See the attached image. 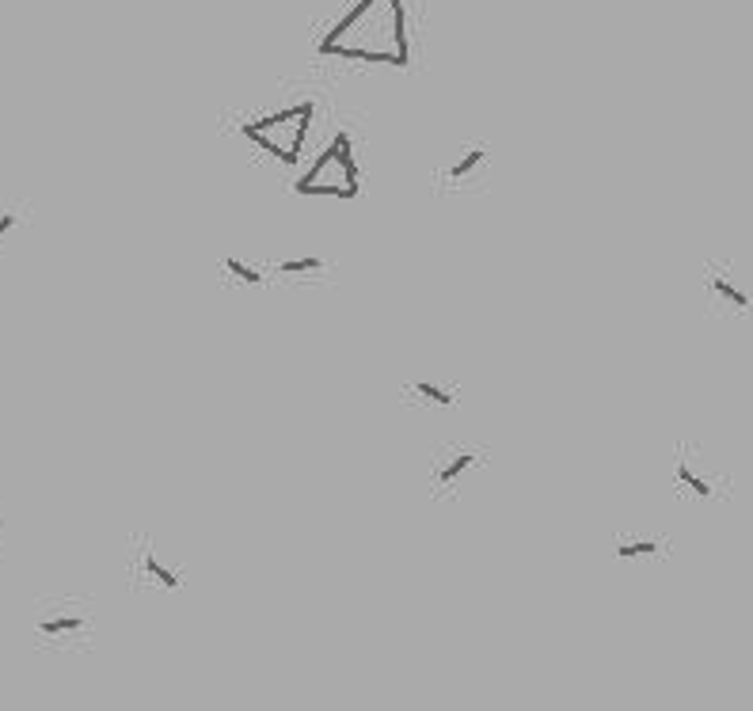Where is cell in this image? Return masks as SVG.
Returning a JSON list of instances; mask_svg holds the SVG:
<instances>
[{"instance_id":"6da1fadb","label":"cell","mask_w":753,"mask_h":711,"mask_svg":"<svg viewBox=\"0 0 753 711\" xmlns=\"http://www.w3.org/2000/svg\"><path fill=\"white\" fill-rule=\"evenodd\" d=\"M35 647L46 654H88L99 647V601L88 594H54L35 601Z\"/></svg>"},{"instance_id":"7a4b0ae2","label":"cell","mask_w":753,"mask_h":711,"mask_svg":"<svg viewBox=\"0 0 753 711\" xmlns=\"http://www.w3.org/2000/svg\"><path fill=\"white\" fill-rule=\"evenodd\" d=\"M491 449L480 442H442L430 453V499L434 502H453L461 499V491L472 483V476L487 468Z\"/></svg>"},{"instance_id":"3957f363","label":"cell","mask_w":753,"mask_h":711,"mask_svg":"<svg viewBox=\"0 0 753 711\" xmlns=\"http://www.w3.org/2000/svg\"><path fill=\"white\" fill-rule=\"evenodd\" d=\"M491 160H495V149H491L487 141H480V137L453 145V149L442 156L438 172H434V194L453 198V194L487 191V179H491Z\"/></svg>"},{"instance_id":"277c9868","label":"cell","mask_w":753,"mask_h":711,"mask_svg":"<svg viewBox=\"0 0 753 711\" xmlns=\"http://www.w3.org/2000/svg\"><path fill=\"white\" fill-rule=\"evenodd\" d=\"M362 179V168H358V156H354V141L350 134H335V141L328 145V153L320 156L316 164L309 168V175L297 183L301 194H331V198H354L358 194V183Z\"/></svg>"},{"instance_id":"5b68a950","label":"cell","mask_w":753,"mask_h":711,"mask_svg":"<svg viewBox=\"0 0 753 711\" xmlns=\"http://www.w3.org/2000/svg\"><path fill=\"white\" fill-rule=\"evenodd\" d=\"M674 495L696 502H719L731 495V476L700 449L696 442H681L674 453Z\"/></svg>"},{"instance_id":"8992f818","label":"cell","mask_w":753,"mask_h":711,"mask_svg":"<svg viewBox=\"0 0 753 711\" xmlns=\"http://www.w3.org/2000/svg\"><path fill=\"white\" fill-rule=\"evenodd\" d=\"M126 586L137 590V594L141 590L175 594V590L187 586V575L156 552V540L149 533H134V537L126 540Z\"/></svg>"},{"instance_id":"52a82bcc","label":"cell","mask_w":753,"mask_h":711,"mask_svg":"<svg viewBox=\"0 0 753 711\" xmlns=\"http://www.w3.org/2000/svg\"><path fill=\"white\" fill-rule=\"evenodd\" d=\"M704 293H708V308L715 316H738V320L753 316V286L731 259L704 263Z\"/></svg>"},{"instance_id":"ba28073f","label":"cell","mask_w":753,"mask_h":711,"mask_svg":"<svg viewBox=\"0 0 753 711\" xmlns=\"http://www.w3.org/2000/svg\"><path fill=\"white\" fill-rule=\"evenodd\" d=\"M609 548H613V559H624V563H662L674 552V540L655 529H620L609 540Z\"/></svg>"},{"instance_id":"9c48e42d","label":"cell","mask_w":753,"mask_h":711,"mask_svg":"<svg viewBox=\"0 0 753 711\" xmlns=\"http://www.w3.org/2000/svg\"><path fill=\"white\" fill-rule=\"evenodd\" d=\"M461 385L457 381H445V377H407L396 400L404 407H419V411H434V407H457L461 404Z\"/></svg>"},{"instance_id":"30bf717a","label":"cell","mask_w":753,"mask_h":711,"mask_svg":"<svg viewBox=\"0 0 753 711\" xmlns=\"http://www.w3.org/2000/svg\"><path fill=\"white\" fill-rule=\"evenodd\" d=\"M31 221H35L31 202H23V198H0V255L20 240V232L31 229Z\"/></svg>"},{"instance_id":"8fae6325","label":"cell","mask_w":753,"mask_h":711,"mask_svg":"<svg viewBox=\"0 0 753 711\" xmlns=\"http://www.w3.org/2000/svg\"><path fill=\"white\" fill-rule=\"evenodd\" d=\"M221 270H225V278H236L240 286H263V282H267V270H271V267L248 263V259H240V255H225Z\"/></svg>"},{"instance_id":"7c38bea8","label":"cell","mask_w":753,"mask_h":711,"mask_svg":"<svg viewBox=\"0 0 753 711\" xmlns=\"http://www.w3.org/2000/svg\"><path fill=\"white\" fill-rule=\"evenodd\" d=\"M331 263L320 255H301V259H278L271 263V274H316V270H328Z\"/></svg>"},{"instance_id":"4fadbf2b","label":"cell","mask_w":753,"mask_h":711,"mask_svg":"<svg viewBox=\"0 0 753 711\" xmlns=\"http://www.w3.org/2000/svg\"><path fill=\"white\" fill-rule=\"evenodd\" d=\"M4 540H8V514L0 510V559H4Z\"/></svg>"}]
</instances>
